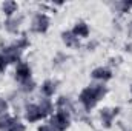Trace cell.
<instances>
[{
	"label": "cell",
	"instance_id": "cell-1",
	"mask_svg": "<svg viewBox=\"0 0 132 131\" xmlns=\"http://www.w3.org/2000/svg\"><path fill=\"white\" fill-rule=\"evenodd\" d=\"M3 63H5V62H3V59H0V69L3 68Z\"/></svg>",
	"mask_w": 132,
	"mask_h": 131
}]
</instances>
